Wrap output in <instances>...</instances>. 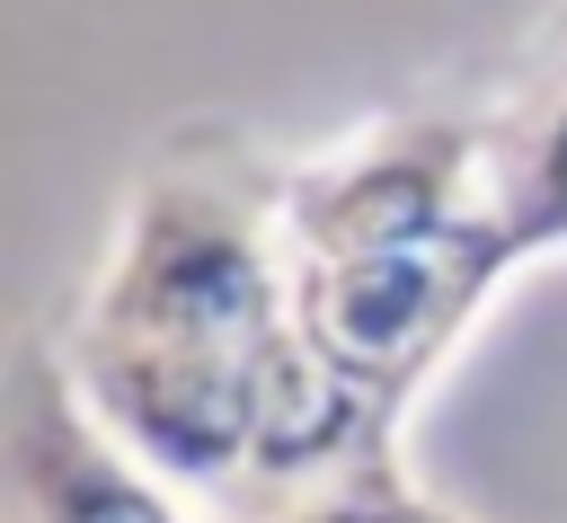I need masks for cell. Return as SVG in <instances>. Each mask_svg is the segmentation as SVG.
Segmentation results:
<instances>
[{"label": "cell", "mask_w": 567, "mask_h": 523, "mask_svg": "<svg viewBox=\"0 0 567 523\" xmlns=\"http://www.w3.org/2000/svg\"><path fill=\"white\" fill-rule=\"evenodd\" d=\"M62 363L80 399L177 488L292 496L381 461L337 425L301 363L275 195L221 168H159L124 195Z\"/></svg>", "instance_id": "obj_1"}, {"label": "cell", "mask_w": 567, "mask_h": 523, "mask_svg": "<svg viewBox=\"0 0 567 523\" xmlns=\"http://www.w3.org/2000/svg\"><path fill=\"white\" fill-rule=\"evenodd\" d=\"M284 257H292L301 363L363 452H390V425L408 417V399L434 381V363L470 337V319L523 266L496 213L425 239L284 248Z\"/></svg>", "instance_id": "obj_2"}, {"label": "cell", "mask_w": 567, "mask_h": 523, "mask_svg": "<svg viewBox=\"0 0 567 523\" xmlns=\"http://www.w3.org/2000/svg\"><path fill=\"white\" fill-rule=\"evenodd\" d=\"M9 523H186L177 479L151 470L71 381L53 346H18L9 363Z\"/></svg>", "instance_id": "obj_3"}, {"label": "cell", "mask_w": 567, "mask_h": 523, "mask_svg": "<svg viewBox=\"0 0 567 523\" xmlns=\"http://www.w3.org/2000/svg\"><path fill=\"white\" fill-rule=\"evenodd\" d=\"M496 222L514 239V257L567 248V89L496 142Z\"/></svg>", "instance_id": "obj_4"}, {"label": "cell", "mask_w": 567, "mask_h": 523, "mask_svg": "<svg viewBox=\"0 0 567 523\" xmlns=\"http://www.w3.org/2000/svg\"><path fill=\"white\" fill-rule=\"evenodd\" d=\"M248 523H461V514H443L425 488H408L399 461L381 452V461H354V470H337V479H310V488L257 505Z\"/></svg>", "instance_id": "obj_5"}]
</instances>
